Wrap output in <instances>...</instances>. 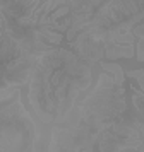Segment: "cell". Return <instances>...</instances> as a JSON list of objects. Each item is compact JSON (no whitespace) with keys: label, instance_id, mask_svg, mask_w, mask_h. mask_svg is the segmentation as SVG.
Returning <instances> with one entry per match:
<instances>
[{"label":"cell","instance_id":"obj_1","mask_svg":"<svg viewBox=\"0 0 144 152\" xmlns=\"http://www.w3.org/2000/svg\"><path fill=\"white\" fill-rule=\"evenodd\" d=\"M91 72L65 50H52L41 56L31 77V103L45 121L67 110L79 89L89 84Z\"/></svg>","mask_w":144,"mask_h":152}]
</instances>
